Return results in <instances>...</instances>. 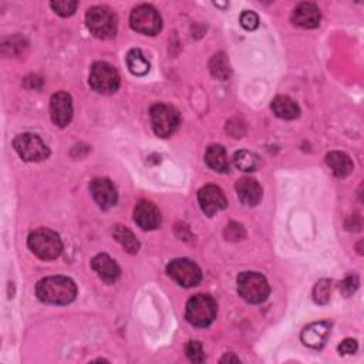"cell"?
<instances>
[{
    "instance_id": "14",
    "label": "cell",
    "mask_w": 364,
    "mask_h": 364,
    "mask_svg": "<svg viewBox=\"0 0 364 364\" xmlns=\"http://www.w3.org/2000/svg\"><path fill=\"white\" fill-rule=\"evenodd\" d=\"M134 221L144 231H154L161 224V212L151 201H140L134 208Z\"/></svg>"
},
{
    "instance_id": "11",
    "label": "cell",
    "mask_w": 364,
    "mask_h": 364,
    "mask_svg": "<svg viewBox=\"0 0 364 364\" xmlns=\"http://www.w3.org/2000/svg\"><path fill=\"white\" fill-rule=\"evenodd\" d=\"M198 202L202 212L207 217H214L215 214L224 211L228 207L226 197L224 191L217 186H205L198 193Z\"/></svg>"
},
{
    "instance_id": "30",
    "label": "cell",
    "mask_w": 364,
    "mask_h": 364,
    "mask_svg": "<svg viewBox=\"0 0 364 364\" xmlns=\"http://www.w3.org/2000/svg\"><path fill=\"white\" fill-rule=\"evenodd\" d=\"M358 285H360L358 278H357L356 275H351V277H347V278L341 282L340 291H341V293H343L346 298H348V296H351V295L358 289Z\"/></svg>"
},
{
    "instance_id": "24",
    "label": "cell",
    "mask_w": 364,
    "mask_h": 364,
    "mask_svg": "<svg viewBox=\"0 0 364 364\" xmlns=\"http://www.w3.org/2000/svg\"><path fill=\"white\" fill-rule=\"evenodd\" d=\"M233 162L238 169H241L243 172H253L259 166V157L250 151L241 150V151L235 152Z\"/></svg>"
},
{
    "instance_id": "28",
    "label": "cell",
    "mask_w": 364,
    "mask_h": 364,
    "mask_svg": "<svg viewBox=\"0 0 364 364\" xmlns=\"http://www.w3.org/2000/svg\"><path fill=\"white\" fill-rule=\"evenodd\" d=\"M186 351H187V356L191 361L194 363H202L205 360V353H204V348H202V344L197 340H191L187 347H186Z\"/></svg>"
},
{
    "instance_id": "15",
    "label": "cell",
    "mask_w": 364,
    "mask_h": 364,
    "mask_svg": "<svg viewBox=\"0 0 364 364\" xmlns=\"http://www.w3.org/2000/svg\"><path fill=\"white\" fill-rule=\"evenodd\" d=\"M91 267L106 284H116L121 275V269L117 262L107 253H99L91 260Z\"/></svg>"
},
{
    "instance_id": "25",
    "label": "cell",
    "mask_w": 364,
    "mask_h": 364,
    "mask_svg": "<svg viewBox=\"0 0 364 364\" xmlns=\"http://www.w3.org/2000/svg\"><path fill=\"white\" fill-rule=\"evenodd\" d=\"M210 68L212 75L218 80H228L231 75V66L224 53H218L211 59Z\"/></svg>"
},
{
    "instance_id": "29",
    "label": "cell",
    "mask_w": 364,
    "mask_h": 364,
    "mask_svg": "<svg viewBox=\"0 0 364 364\" xmlns=\"http://www.w3.org/2000/svg\"><path fill=\"white\" fill-rule=\"evenodd\" d=\"M225 238L229 241H241L245 238V229L242 225L236 224V222H231L226 228H225Z\"/></svg>"
},
{
    "instance_id": "5",
    "label": "cell",
    "mask_w": 364,
    "mask_h": 364,
    "mask_svg": "<svg viewBox=\"0 0 364 364\" xmlns=\"http://www.w3.org/2000/svg\"><path fill=\"white\" fill-rule=\"evenodd\" d=\"M218 306L210 295H195L187 303L186 317L197 327H208L217 317Z\"/></svg>"
},
{
    "instance_id": "13",
    "label": "cell",
    "mask_w": 364,
    "mask_h": 364,
    "mask_svg": "<svg viewBox=\"0 0 364 364\" xmlns=\"http://www.w3.org/2000/svg\"><path fill=\"white\" fill-rule=\"evenodd\" d=\"M90 191L102 210H110L117 204V190L107 178H96L95 181H91Z\"/></svg>"
},
{
    "instance_id": "19",
    "label": "cell",
    "mask_w": 364,
    "mask_h": 364,
    "mask_svg": "<svg viewBox=\"0 0 364 364\" xmlns=\"http://www.w3.org/2000/svg\"><path fill=\"white\" fill-rule=\"evenodd\" d=\"M272 111L282 120H295L301 114V109L298 103L288 96H278L273 99Z\"/></svg>"
},
{
    "instance_id": "9",
    "label": "cell",
    "mask_w": 364,
    "mask_h": 364,
    "mask_svg": "<svg viewBox=\"0 0 364 364\" xmlns=\"http://www.w3.org/2000/svg\"><path fill=\"white\" fill-rule=\"evenodd\" d=\"M130 25L138 33L155 36L162 29V19L155 8L150 5H141L131 12Z\"/></svg>"
},
{
    "instance_id": "1",
    "label": "cell",
    "mask_w": 364,
    "mask_h": 364,
    "mask_svg": "<svg viewBox=\"0 0 364 364\" xmlns=\"http://www.w3.org/2000/svg\"><path fill=\"white\" fill-rule=\"evenodd\" d=\"M36 295L43 303L68 305L75 299L77 286L67 277H49L37 284Z\"/></svg>"
},
{
    "instance_id": "10",
    "label": "cell",
    "mask_w": 364,
    "mask_h": 364,
    "mask_svg": "<svg viewBox=\"0 0 364 364\" xmlns=\"http://www.w3.org/2000/svg\"><path fill=\"white\" fill-rule=\"evenodd\" d=\"M13 147L19 157L28 162H39L49 157L50 151L43 140L32 133L20 134L15 138Z\"/></svg>"
},
{
    "instance_id": "26",
    "label": "cell",
    "mask_w": 364,
    "mask_h": 364,
    "mask_svg": "<svg viewBox=\"0 0 364 364\" xmlns=\"http://www.w3.org/2000/svg\"><path fill=\"white\" fill-rule=\"evenodd\" d=\"M332 295V282L327 279L319 281L313 288V301L317 305H326L330 301Z\"/></svg>"
},
{
    "instance_id": "21",
    "label": "cell",
    "mask_w": 364,
    "mask_h": 364,
    "mask_svg": "<svg viewBox=\"0 0 364 364\" xmlns=\"http://www.w3.org/2000/svg\"><path fill=\"white\" fill-rule=\"evenodd\" d=\"M205 161L208 166L217 172H221V174L229 172V161H228L226 150L219 144H214L208 147L205 152Z\"/></svg>"
},
{
    "instance_id": "7",
    "label": "cell",
    "mask_w": 364,
    "mask_h": 364,
    "mask_svg": "<svg viewBox=\"0 0 364 364\" xmlns=\"http://www.w3.org/2000/svg\"><path fill=\"white\" fill-rule=\"evenodd\" d=\"M90 85L100 95H113L120 87L119 71L106 61H97L90 70Z\"/></svg>"
},
{
    "instance_id": "6",
    "label": "cell",
    "mask_w": 364,
    "mask_h": 364,
    "mask_svg": "<svg viewBox=\"0 0 364 364\" xmlns=\"http://www.w3.org/2000/svg\"><path fill=\"white\" fill-rule=\"evenodd\" d=\"M150 117L154 133L161 138L171 137L181 124V116L178 110L164 103L154 104L150 110Z\"/></svg>"
},
{
    "instance_id": "16",
    "label": "cell",
    "mask_w": 364,
    "mask_h": 364,
    "mask_svg": "<svg viewBox=\"0 0 364 364\" xmlns=\"http://www.w3.org/2000/svg\"><path fill=\"white\" fill-rule=\"evenodd\" d=\"M235 190L241 202L248 207H256L263 197V191H262V187L259 186V182L249 176H243L238 179Z\"/></svg>"
},
{
    "instance_id": "33",
    "label": "cell",
    "mask_w": 364,
    "mask_h": 364,
    "mask_svg": "<svg viewBox=\"0 0 364 364\" xmlns=\"http://www.w3.org/2000/svg\"><path fill=\"white\" fill-rule=\"evenodd\" d=\"M226 361H228V363H232V361H233V363H239L241 360H239V357H235L232 353H229V354H225V356L221 358V363H226Z\"/></svg>"
},
{
    "instance_id": "4",
    "label": "cell",
    "mask_w": 364,
    "mask_h": 364,
    "mask_svg": "<svg viewBox=\"0 0 364 364\" xmlns=\"http://www.w3.org/2000/svg\"><path fill=\"white\" fill-rule=\"evenodd\" d=\"M238 292L242 299L248 303H263L269 293L270 288L266 278L257 272H242L238 277Z\"/></svg>"
},
{
    "instance_id": "12",
    "label": "cell",
    "mask_w": 364,
    "mask_h": 364,
    "mask_svg": "<svg viewBox=\"0 0 364 364\" xmlns=\"http://www.w3.org/2000/svg\"><path fill=\"white\" fill-rule=\"evenodd\" d=\"M50 116L54 126L60 128H64L70 124L73 119V102L70 95L64 93V91H59V93L51 96Z\"/></svg>"
},
{
    "instance_id": "18",
    "label": "cell",
    "mask_w": 364,
    "mask_h": 364,
    "mask_svg": "<svg viewBox=\"0 0 364 364\" xmlns=\"http://www.w3.org/2000/svg\"><path fill=\"white\" fill-rule=\"evenodd\" d=\"M320 11L313 4H301L292 15V22L303 29H316L320 25Z\"/></svg>"
},
{
    "instance_id": "17",
    "label": "cell",
    "mask_w": 364,
    "mask_h": 364,
    "mask_svg": "<svg viewBox=\"0 0 364 364\" xmlns=\"http://www.w3.org/2000/svg\"><path fill=\"white\" fill-rule=\"evenodd\" d=\"M330 327H332V324L326 320L315 322L303 329L301 339L305 346L319 350L326 344L329 334H330Z\"/></svg>"
},
{
    "instance_id": "31",
    "label": "cell",
    "mask_w": 364,
    "mask_h": 364,
    "mask_svg": "<svg viewBox=\"0 0 364 364\" xmlns=\"http://www.w3.org/2000/svg\"><path fill=\"white\" fill-rule=\"evenodd\" d=\"M241 25L246 30H255L259 26V18H257V15L255 12L246 11V12H243L241 15Z\"/></svg>"
},
{
    "instance_id": "20",
    "label": "cell",
    "mask_w": 364,
    "mask_h": 364,
    "mask_svg": "<svg viewBox=\"0 0 364 364\" xmlns=\"http://www.w3.org/2000/svg\"><path fill=\"white\" fill-rule=\"evenodd\" d=\"M326 164L332 169V172L337 178H346L353 171V161L351 158L341 152V151H333L326 155Z\"/></svg>"
},
{
    "instance_id": "8",
    "label": "cell",
    "mask_w": 364,
    "mask_h": 364,
    "mask_svg": "<svg viewBox=\"0 0 364 364\" xmlns=\"http://www.w3.org/2000/svg\"><path fill=\"white\" fill-rule=\"evenodd\" d=\"M166 273L182 288H194L202 281V272L200 266L186 257L171 260L166 266Z\"/></svg>"
},
{
    "instance_id": "22",
    "label": "cell",
    "mask_w": 364,
    "mask_h": 364,
    "mask_svg": "<svg viewBox=\"0 0 364 364\" xmlns=\"http://www.w3.org/2000/svg\"><path fill=\"white\" fill-rule=\"evenodd\" d=\"M113 236L114 239L131 255H135L140 250V242L135 238V235L123 225H116L113 229Z\"/></svg>"
},
{
    "instance_id": "27",
    "label": "cell",
    "mask_w": 364,
    "mask_h": 364,
    "mask_svg": "<svg viewBox=\"0 0 364 364\" xmlns=\"http://www.w3.org/2000/svg\"><path fill=\"white\" fill-rule=\"evenodd\" d=\"M50 6L57 15H60L63 18H67V16H71L75 12L78 4L73 2V0H59V2H51Z\"/></svg>"
},
{
    "instance_id": "32",
    "label": "cell",
    "mask_w": 364,
    "mask_h": 364,
    "mask_svg": "<svg viewBox=\"0 0 364 364\" xmlns=\"http://www.w3.org/2000/svg\"><path fill=\"white\" fill-rule=\"evenodd\" d=\"M356 350H357V341L354 339H346L339 346L340 354H353V353H356Z\"/></svg>"
},
{
    "instance_id": "2",
    "label": "cell",
    "mask_w": 364,
    "mask_h": 364,
    "mask_svg": "<svg viewBox=\"0 0 364 364\" xmlns=\"http://www.w3.org/2000/svg\"><path fill=\"white\" fill-rule=\"evenodd\" d=\"M85 25L91 35L102 40L113 39L119 29L117 16L107 6H95L88 9L85 15Z\"/></svg>"
},
{
    "instance_id": "23",
    "label": "cell",
    "mask_w": 364,
    "mask_h": 364,
    "mask_svg": "<svg viewBox=\"0 0 364 364\" xmlns=\"http://www.w3.org/2000/svg\"><path fill=\"white\" fill-rule=\"evenodd\" d=\"M127 66L134 75H145L151 67L147 56L140 49H133L128 51Z\"/></svg>"
},
{
    "instance_id": "3",
    "label": "cell",
    "mask_w": 364,
    "mask_h": 364,
    "mask_svg": "<svg viewBox=\"0 0 364 364\" xmlns=\"http://www.w3.org/2000/svg\"><path fill=\"white\" fill-rule=\"evenodd\" d=\"M29 249L43 260H54L63 252V242L60 236L49 229V228H39L33 231L28 238Z\"/></svg>"
}]
</instances>
